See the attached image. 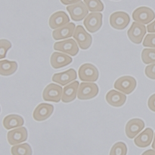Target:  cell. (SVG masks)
<instances>
[{"label": "cell", "mask_w": 155, "mask_h": 155, "mask_svg": "<svg viewBox=\"0 0 155 155\" xmlns=\"http://www.w3.org/2000/svg\"><path fill=\"white\" fill-rule=\"evenodd\" d=\"M79 77L81 81L95 82L99 78V72L96 67L89 63L81 66L78 70Z\"/></svg>", "instance_id": "cell-4"}, {"label": "cell", "mask_w": 155, "mask_h": 155, "mask_svg": "<svg viewBox=\"0 0 155 155\" xmlns=\"http://www.w3.org/2000/svg\"><path fill=\"white\" fill-rule=\"evenodd\" d=\"M12 45L9 41L6 39L0 40V59L6 57L7 51L11 48Z\"/></svg>", "instance_id": "cell-28"}, {"label": "cell", "mask_w": 155, "mask_h": 155, "mask_svg": "<svg viewBox=\"0 0 155 155\" xmlns=\"http://www.w3.org/2000/svg\"><path fill=\"white\" fill-rule=\"evenodd\" d=\"M154 135L153 130L151 128H146L134 139L135 145L139 148H146L152 142Z\"/></svg>", "instance_id": "cell-19"}, {"label": "cell", "mask_w": 155, "mask_h": 155, "mask_svg": "<svg viewBox=\"0 0 155 155\" xmlns=\"http://www.w3.org/2000/svg\"><path fill=\"white\" fill-rule=\"evenodd\" d=\"M70 19L68 15L62 11L53 13L50 17L49 24L52 29H57L69 23Z\"/></svg>", "instance_id": "cell-16"}, {"label": "cell", "mask_w": 155, "mask_h": 155, "mask_svg": "<svg viewBox=\"0 0 155 155\" xmlns=\"http://www.w3.org/2000/svg\"><path fill=\"white\" fill-rule=\"evenodd\" d=\"M53 106L47 103L39 104L33 112V117L37 121H43L48 119L53 113Z\"/></svg>", "instance_id": "cell-13"}, {"label": "cell", "mask_w": 155, "mask_h": 155, "mask_svg": "<svg viewBox=\"0 0 155 155\" xmlns=\"http://www.w3.org/2000/svg\"><path fill=\"white\" fill-rule=\"evenodd\" d=\"M53 49L72 56H76L79 52V48L77 43L72 38L55 43L53 45Z\"/></svg>", "instance_id": "cell-11"}, {"label": "cell", "mask_w": 155, "mask_h": 155, "mask_svg": "<svg viewBox=\"0 0 155 155\" xmlns=\"http://www.w3.org/2000/svg\"><path fill=\"white\" fill-rule=\"evenodd\" d=\"M88 11L93 12H101L104 10V6L101 0H84Z\"/></svg>", "instance_id": "cell-25"}, {"label": "cell", "mask_w": 155, "mask_h": 155, "mask_svg": "<svg viewBox=\"0 0 155 155\" xmlns=\"http://www.w3.org/2000/svg\"><path fill=\"white\" fill-rule=\"evenodd\" d=\"M12 155H32V148L28 143L14 145L11 147Z\"/></svg>", "instance_id": "cell-24"}, {"label": "cell", "mask_w": 155, "mask_h": 155, "mask_svg": "<svg viewBox=\"0 0 155 155\" xmlns=\"http://www.w3.org/2000/svg\"><path fill=\"white\" fill-rule=\"evenodd\" d=\"M114 88L123 93L124 94H130L136 87V81L132 76H123L119 78L114 83Z\"/></svg>", "instance_id": "cell-3"}, {"label": "cell", "mask_w": 155, "mask_h": 155, "mask_svg": "<svg viewBox=\"0 0 155 155\" xmlns=\"http://www.w3.org/2000/svg\"><path fill=\"white\" fill-rule=\"evenodd\" d=\"M105 99L108 104L114 107H120L126 103L127 97L125 94L112 90L107 93Z\"/></svg>", "instance_id": "cell-21"}, {"label": "cell", "mask_w": 155, "mask_h": 155, "mask_svg": "<svg viewBox=\"0 0 155 155\" xmlns=\"http://www.w3.org/2000/svg\"><path fill=\"white\" fill-rule=\"evenodd\" d=\"M148 106L149 109L155 113V94L152 95L148 100Z\"/></svg>", "instance_id": "cell-31"}, {"label": "cell", "mask_w": 155, "mask_h": 155, "mask_svg": "<svg viewBox=\"0 0 155 155\" xmlns=\"http://www.w3.org/2000/svg\"><path fill=\"white\" fill-rule=\"evenodd\" d=\"M109 22L112 28L117 30H123L129 24L130 18L127 12L117 11L111 15Z\"/></svg>", "instance_id": "cell-8"}, {"label": "cell", "mask_w": 155, "mask_h": 155, "mask_svg": "<svg viewBox=\"0 0 155 155\" xmlns=\"http://www.w3.org/2000/svg\"><path fill=\"white\" fill-rule=\"evenodd\" d=\"M0 111H1V108H0Z\"/></svg>", "instance_id": "cell-36"}, {"label": "cell", "mask_w": 155, "mask_h": 155, "mask_svg": "<svg viewBox=\"0 0 155 155\" xmlns=\"http://www.w3.org/2000/svg\"><path fill=\"white\" fill-rule=\"evenodd\" d=\"M72 61V58L66 54L54 52L50 58V64L53 68L60 69L69 65Z\"/></svg>", "instance_id": "cell-18"}, {"label": "cell", "mask_w": 155, "mask_h": 155, "mask_svg": "<svg viewBox=\"0 0 155 155\" xmlns=\"http://www.w3.org/2000/svg\"><path fill=\"white\" fill-rule=\"evenodd\" d=\"M27 130L26 127H19L8 132L7 139L11 145H15L26 141L27 139Z\"/></svg>", "instance_id": "cell-12"}, {"label": "cell", "mask_w": 155, "mask_h": 155, "mask_svg": "<svg viewBox=\"0 0 155 155\" xmlns=\"http://www.w3.org/2000/svg\"><path fill=\"white\" fill-rule=\"evenodd\" d=\"M18 69V64L15 61L8 60L0 61V75L8 76L13 74Z\"/></svg>", "instance_id": "cell-23"}, {"label": "cell", "mask_w": 155, "mask_h": 155, "mask_svg": "<svg viewBox=\"0 0 155 155\" xmlns=\"http://www.w3.org/2000/svg\"><path fill=\"white\" fill-rule=\"evenodd\" d=\"M143 46L145 47L155 48V34H147L143 42Z\"/></svg>", "instance_id": "cell-29"}, {"label": "cell", "mask_w": 155, "mask_h": 155, "mask_svg": "<svg viewBox=\"0 0 155 155\" xmlns=\"http://www.w3.org/2000/svg\"><path fill=\"white\" fill-rule=\"evenodd\" d=\"M145 73L148 78L155 80V63L146 66L145 68Z\"/></svg>", "instance_id": "cell-30"}, {"label": "cell", "mask_w": 155, "mask_h": 155, "mask_svg": "<svg viewBox=\"0 0 155 155\" xmlns=\"http://www.w3.org/2000/svg\"><path fill=\"white\" fill-rule=\"evenodd\" d=\"M146 28L149 33H155V20L151 24H148Z\"/></svg>", "instance_id": "cell-32"}, {"label": "cell", "mask_w": 155, "mask_h": 155, "mask_svg": "<svg viewBox=\"0 0 155 155\" xmlns=\"http://www.w3.org/2000/svg\"><path fill=\"white\" fill-rule=\"evenodd\" d=\"M63 88L58 85L50 84L46 86L43 91L42 97L46 101L58 103L62 96Z\"/></svg>", "instance_id": "cell-6"}, {"label": "cell", "mask_w": 155, "mask_h": 155, "mask_svg": "<svg viewBox=\"0 0 155 155\" xmlns=\"http://www.w3.org/2000/svg\"><path fill=\"white\" fill-rule=\"evenodd\" d=\"M142 60L145 64L155 63V48H145L142 52Z\"/></svg>", "instance_id": "cell-26"}, {"label": "cell", "mask_w": 155, "mask_h": 155, "mask_svg": "<svg viewBox=\"0 0 155 155\" xmlns=\"http://www.w3.org/2000/svg\"><path fill=\"white\" fill-rule=\"evenodd\" d=\"M81 0H60V2L62 4H64L65 5H71V4H75L78 2H81Z\"/></svg>", "instance_id": "cell-33"}, {"label": "cell", "mask_w": 155, "mask_h": 155, "mask_svg": "<svg viewBox=\"0 0 155 155\" xmlns=\"http://www.w3.org/2000/svg\"><path fill=\"white\" fill-rule=\"evenodd\" d=\"M24 123L23 118L17 114L8 115L6 116L3 120V125L7 130L21 127L24 125Z\"/></svg>", "instance_id": "cell-22"}, {"label": "cell", "mask_w": 155, "mask_h": 155, "mask_svg": "<svg viewBox=\"0 0 155 155\" xmlns=\"http://www.w3.org/2000/svg\"><path fill=\"white\" fill-rule=\"evenodd\" d=\"M132 18L139 24H148L154 20L155 14L151 8L146 6H141L135 9L133 12Z\"/></svg>", "instance_id": "cell-1"}, {"label": "cell", "mask_w": 155, "mask_h": 155, "mask_svg": "<svg viewBox=\"0 0 155 155\" xmlns=\"http://www.w3.org/2000/svg\"><path fill=\"white\" fill-rule=\"evenodd\" d=\"M99 93L98 86L95 83L82 82L80 84L77 92L78 98L81 100L92 99Z\"/></svg>", "instance_id": "cell-2"}, {"label": "cell", "mask_w": 155, "mask_h": 155, "mask_svg": "<svg viewBox=\"0 0 155 155\" xmlns=\"http://www.w3.org/2000/svg\"><path fill=\"white\" fill-rule=\"evenodd\" d=\"M142 155H155V151L153 150H148L145 151Z\"/></svg>", "instance_id": "cell-34"}, {"label": "cell", "mask_w": 155, "mask_h": 155, "mask_svg": "<svg viewBox=\"0 0 155 155\" xmlns=\"http://www.w3.org/2000/svg\"><path fill=\"white\" fill-rule=\"evenodd\" d=\"M80 83L78 81H74L68 85H66L63 88L61 101L64 103H70L73 101L77 95L78 89Z\"/></svg>", "instance_id": "cell-20"}, {"label": "cell", "mask_w": 155, "mask_h": 155, "mask_svg": "<svg viewBox=\"0 0 155 155\" xmlns=\"http://www.w3.org/2000/svg\"><path fill=\"white\" fill-rule=\"evenodd\" d=\"M83 24L90 33L98 31L102 25V14L99 12H91L84 18Z\"/></svg>", "instance_id": "cell-9"}, {"label": "cell", "mask_w": 155, "mask_h": 155, "mask_svg": "<svg viewBox=\"0 0 155 155\" xmlns=\"http://www.w3.org/2000/svg\"><path fill=\"white\" fill-rule=\"evenodd\" d=\"M71 19L74 21H81L88 14V9L83 2H79L67 7Z\"/></svg>", "instance_id": "cell-10"}, {"label": "cell", "mask_w": 155, "mask_h": 155, "mask_svg": "<svg viewBox=\"0 0 155 155\" xmlns=\"http://www.w3.org/2000/svg\"><path fill=\"white\" fill-rule=\"evenodd\" d=\"M146 33V28L143 24L133 22L127 31L129 40L135 44H140Z\"/></svg>", "instance_id": "cell-7"}, {"label": "cell", "mask_w": 155, "mask_h": 155, "mask_svg": "<svg viewBox=\"0 0 155 155\" xmlns=\"http://www.w3.org/2000/svg\"><path fill=\"white\" fill-rule=\"evenodd\" d=\"M75 28V24L74 23H68L63 27L55 29L52 32V37L55 40L71 37L73 35Z\"/></svg>", "instance_id": "cell-17"}, {"label": "cell", "mask_w": 155, "mask_h": 155, "mask_svg": "<svg viewBox=\"0 0 155 155\" xmlns=\"http://www.w3.org/2000/svg\"><path fill=\"white\" fill-rule=\"evenodd\" d=\"M73 37L82 50L88 49L92 44L91 35L86 32L85 29L81 25H77L76 27Z\"/></svg>", "instance_id": "cell-5"}, {"label": "cell", "mask_w": 155, "mask_h": 155, "mask_svg": "<svg viewBox=\"0 0 155 155\" xmlns=\"http://www.w3.org/2000/svg\"><path fill=\"white\" fill-rule=\"evenodd\" d=\"M77 74L74 69H70L65 72L55 74L52 77V81L65 86L70 82L76 80Z\"/></svg>", "instance_id": "cell-15"}, {"label": "cell", "mask_w": 155, "mask_h": 155, "mask_svg": "<svg viewBox=\"0 0 155 155\" xmlns=\"http://www.w3.org/2000/svg\"><path fill=\"white\" fill-rule=\"evenodd\" d=\"M127 145L123 142H119L112 146L109 155H127Z\"/></svg>", "instance_id": "cell-27"}, {"label": "cell", "mask_w": 155, "mask_h": 155, "mask_svg": "<svg viewBox=\"0 0 155 155\" xmlns=\"http://www.w3.org/2000/svg\"><path fill=\"white\" fill-rule=\"evenodd\" d=\"M145 127V122L140 119L130 120L126 126V134L128 138H133Z\"/></svg>", "instance_id": "cell-14"}, {"label": "cell", "mask_w": 155, "mask_h": 155, "mask_svg": "<svg viewBox=\"0 0 155 155\" xmlns=\"http://www.w3.org/2000/svg\"><path fill=\"white\" fill-rule=\"evenodd\" d=\"M152 148L155 151V134H154V140H153V143H152Z\"/></svg>", "instance_id": "cell-35"}]
</instances>
